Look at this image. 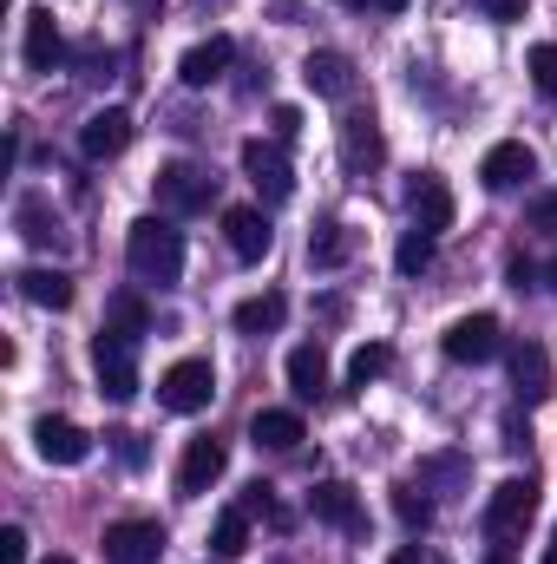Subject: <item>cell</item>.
<instances>
[{"mask_svg":"<svg viewBox=\"0 0 557 564\" xmlns=\"http://www.w3.org/2000/svg\"><path fill=\"white\" fill-rule=\"evenodd\" d=\"M13 224H20V237H26V243H40V250H53V243H59V224H53V210H46L40 197H20Z\"/></svg>","mask_w":557,"mask_h":564,"instance_id":"27","label":"cell"},{"mask_svg":"<svg viewBox=\"0 0 557 564\" xmlns=\"http://www.w3.org/2000/svg\"><path fill=\"white\" fill-rule=\"evenodd\" d=\"M532 512H538V486L532 479H505L485 499V539H499V552H505V539H518L532 525Z\"/></svg>","mask_w":557,"mask_h":564,"instance_id":"5","label":"cell"},{"mask_svg":"<svg viewBox=\"0 0 557 564\" xmlns=\"http://www.w3.org/2000/svg\"><path fill=\"white\" fill-rule=\"evenodd\" d=\"M92 368H99V394L106 401H132L139 394V335H125V328H99L92 335Z\"/></svg>","mask_w":557,"mask_h":564,"instance_id":"2","label":"cell"},{"mask_svg":"<svg viewBox=\"0 0 557 564\" xmlns=\"http://www.w3.org/2000/svg\"><path fill=\"white\" fill-rule=\"evenodd\" d=\"M157 558H164V525L157 519L106 525V564H157Z\"/></svg>","mask_w":557,"mask_h":564,"instance_id":"7","label":"cell"},{"mask_svg":"<svg viewBox=\"0 0 557 564\" xmlns=\"http://www.w3.org/2000/svg\"><path fill=\"white\" fill-rule=\"evenodd\" d=\"M545 282H551V295H557V263H551V270H545Z\"/></svg>","mask_w":557,"mask_h":564,"instance_id":"42","label":"cell"},{"mask_svg":"<svg viewBox=\"0 0 557 564\" xmlns=\"http://www.w3.org/2000/svg\"><path fill=\"white\" fill-rule=\"evenodd\" d=\"M125 263H132L139 282L171 289V282L184 276V237H177L164 217H139V224L125 230Z\"/></svg>","mask_w":557,"mask_h":564,"instance_id":"1","label":"cell"},{"mask_svg":"<svg viewBox=\"0 0 557 564\" xmlns=\"http://www.w3.org/2000/svg\"><path fill=\"white\" fill-rule=\"evenodd\" d=\"M270 126H276V139L288 144L295 132H302V112H295V106H276V112H270Z\"/></svg>","mask_w":557,"mask_h":564,"instance_id":"36","label":"cell"},{"mask_svg":"<svg viewBox=\"0 0 557 564\" xmlns=\"http://www.w3.org/2000/svg\"><path fill=\"white\" fill-rule=\"evenodd\" d=\"M387 564H446V558H439L433 545H401V552H394Z\"/></svg>","mask_w":557,"mask_h":564,"instance_id":"37","label":"cell"},{"mask_svg":"<svg viewBox=\"0 0 557 564\" xmlns=\"http://www.w3.org/2000/svg\"><path fill=\"white\" fill-rule=\"evenodd\" d=\"M485 20H525V0H479Z\"/></svg>","mask_w":557,"mask_h":564,"instance_id":"38","label":"cell"},{"mask_svg":"<svg viewBox=\"0 0 557 564\" xmlns=\"http://www.w3.org/2000/svg\"><path fill=\"white\" fill-rule=\"evenodd\" d=\"M354 243H361L354 224H321V230L308 237V263H315V270H341V263L354 257Z\"/></svg>","mask_w":557,"mask_h":564,"instance_id":"23","label":"cell"},{"mask_svg":"<svg viewBox=\"0 0 557 564\" xmlns=\"http://www.w3.org/2000/svg\"><path fill=\"white\" fill-rule=\"evenodd\" d=\"M532 144H518V139H505V144H492L485 158H479V184L485 191H518L525 177H532Z\"/></svg>","mask_w":557,"mask_h":564,"instance_id":"15","label":"cell"},{"mask_svg":"<svg viewBox=\"0 0 557 564\" xmlns=\"http://www.w3.org/2000/svg\"><path fill=\"white\" fill-rule=\"evenodd\" d=\"M525 224H532L538 237H557V191H538V197L525 204Z\"/></svg>","mask_w":557,"mask_h":564,"instance_id":"34","label":"cell"},{"mask_svg":"<svg viewBox=\"0 0 557 564\" xmlns=\"http://www.w3.org/2000/svg\"><path fill=\"white\" fill-rule=\"evenodd\" d=\"M33 446H40V459L46 466H86V453H92V440H86V426H73V421H46L33 426Z\"/></svg>","mask_w":557,"mask_h":564,"instance_id":"16","label":"cell"},{"mask_svg":"<svg viewBox=\"0 0 557 564\" xmlns=\"http://www.w3.org/2000/svg\"><path fill=\"white\" fill-rule=\"evenodd\" d=\"M250 440H256V446H270V453H295V446L308 440V426H302L295 408H263V414L250 421Z\"/></svg>","mask_w":557,"mask_h":564,"instance_id":"21","label":"cell"},{"mask_svg":"<svg viewBox=\"0 0 557 564\" xmlns=\"http://www.w3.org/2000/svg\"><path fill=\"white\" fill-rule=\"evenodd\" d=\"M112 440H119V459H125V466H144V440L139 433H112Z\"/></svg>","mask_w":557,"mask_h":564,"instance_id":"39","label":"cell"},{"mask_svg":"<svg viewBox=\"0 0 557 564\" xmlns=\"http://www.w3.org/2000/svg\"><path fill=\"white\" fill-rule=\"evenodd\" d=\"M151 184H157V210H171V217H190V210H204L217 197V177L197 171V164H164Z\"/></svg>","mask_w":557,"mask_h":564,"instance_id":"6","label":"cell"},{"mask_svg":"<svg viewBox=\"0 0 557 564\" xmlns=\"http://www.w3.org/2000/svg\"><path fill=\"white\" fill-rule=\"evenodd\" d=\"M106 315H112V328H125V335H144V328H151V315H144V302L132 295V289H125V295H112V308H106Z\"/></svg>","mask_w":557,"mask_h":564,"instance_id":"32","label":"cell"},{"mask_svg":"<svg viewBox=\"0 0 557 564\" xmlns=\"http://www.w3.org/2000/svg\"><path fill=\"white\" fill-rule=\"evenodd\" d=\"M381 158H387V144H381L374 112H348V119H341V164H348L354 177H368Z\"/></svg>","mask_w":557,"mask_h":564,"instance_id":"13","label":"cell"},{"mask_svg":"<svg viewBox=\"0 0 557 564\" xmlns=\"http://www.w3.org/2000/svg\"><path fill=\"white\" fill-rule=\"evenodd\" d=\"M230 59H237V46H230L223 33H210V40H197V46L177 59V79H184L190 93H204V86H217V79L230 73Z\"/></svg>","mask_w":557,"mask_h":564,"instance_id":"12","label":"cell"},{"mask_svg":"<svg viewBox=\"0 0 557 564\" xmlns=\"http://www.w3.org/2000/svg\"><path fill=\"white\" fill-rule=\"evenodd\" d=\"M505 446H512V453H525V446H532V433H525L518 421H505Z\"/></svg>","mask_w":557,"mask_h":564,"instance_id":"40","label":"cell"},{"mask_svg":"<svg viewBox=\"0 0 557 564\" xmlns=\"http://www.w3.org/2000/svg\"><path fill=\"white\" fill-rule=\"evenodd\" d=\"M433 243H439V237H433V230H407V237H401V250H394V270H401V276H419V270H426V263H433Z\"/></svg>","mask_w":557,"mask_h":564,"instance_id":"29","label":"cell"},{"mask_svg":"<svg viewBox=\"0 0 557 564\" xmlns=\"http://www.w3.org/2000/svg\"><path fill=\"white\" fill-rule=\"evenodd\" d=\"M223 466H230L223 440H190V446H184V459H177V492H184V499L210 492V486L223 479Z\"/></svg>","mask_w":557,"mask_h":564,"instance_id":"9","label":"cell"},{"mask_svg":"<svg viewBox=\"0 0 557 564\" xmlns=\"http://www.w3.org/2000/svg\"><path fill=\"white\" fill-rule=\"evenodd\" d=\"M282 315H288V302H282V295H250V302H237V315H230V322H237L243 335H276Z\"/></svg>","mask_w":557,"mask_h":564,"instance_id":"25","label":"cell"},{"mask_svg":"<svg viewBox=\"0 0 557 564\" xmlns=\"http://www.w3.org/2000/svg\"><path fill=\"white\" fill-rule=\"evenodd\" d=\"M394 512H401V525H414V532L433 525V499H419V486H401V492H394Z\"/></svg>","mask_w":557,"mask_h":564,"instance_id":"33","label":"cell"},{"mask_svg":"<svg viewBox=\"0 0 557 564\" xmlns=\"http://www.w3.org/2000/svg\"><path fill=\"white\" fill-rule=\"evenodd\" d=\"M387 361H394V348H387V341H361V348L348 355V381H354V388H368V381H381V375H387Z\"/></svg>","mask_w":557,"mask_h":564,"instance_id":"28","label":"cell"},{"mask_svg":"<svg viewBox=\"0 0 557 564\" xmlns=\"http://www.w3.org/2000/svg\"><path fill=\"white\" fill-rule=\"evenodd\" d=\"M532 86L545 93L557 106V40H545V46H532Z\"/></svg>","mask_w":557,"mask_h":564,"instance_id":"31","label":"cell"},{"mask_svg":"<svg viewBox=\"0 0 557 564\" xmlns=\"http://www.w3.org/2000/svg\"><path fill=\"white\" fill-rule=\"evenodd\" d=\"M125 144H132V112H125V106H106V112H92V119L79 126V151H86L92 164L119 158Z\"/></svg>","mask_w":557,"mask_h":564,"instance_id":"10","label":"cell"},{"mask_svg":"<svg viewBox=\"0 0 557 564\" xmlns=\"http://www.w3.org/2000/svg\"><path fill=\"white\" fill-rule=\"evenodd\" d=\"M485 564H512V558H505V552H492V558H485Z\"/></svg>","mask_w":557,"mask_h":564,"instance_id":"43","label":"cell"},{"mask_svg":"<svg viewBox=\"0 0 557 564\" xmlns=\"http://www.w3.org/2000/svg\"><path fill=\"white\" fill-rule=\"evenodd\" d=\"M374 7H381V13H401V7H407V0H374Z\"/></svg>","mask_w":557,"mask_h":564,"instance_id":"41","label":"cell"},{"mask_svg":"<svg viewBox=\"0 0 557 564\" xmlns=\"http://www.w3.org/2000/svg\"><path fill=\"white\" fill-rule=\"evenodd\" d=\"M243 545H250V512H243V506L217 512V525H210V552H217V558H243Z\"/></svg>","mask_w":557,"mask_h":564,"instance_id":"26","label":"cell"},{"mask_svg":"<svg viewBox=\"0 0 557 564\" xmlns=\"http://www.w3.org/2000/svg\"><path fill=\"white\" fill-rule=\"evenodd\" d=\"M210 394H217L210 361H177V368H164V381H157V408H164V414H204Z\"/></svg>","mask_w":557,"mask_h":564,"instance_id":"4","label":"cell"},{"mask_svg":"<svg viewBox=\"0 0 557 564\" xmlns=\"http://www.w3.org/2000/svg\"><path fill=\"white\" fill-rule=\"evenodd\" d=\"M466 459L459 453H433V459H419V486H466Z\"/></svg>","mask_w":557,"mask_h":564,"instance_id":"30","label":"cell"},{"mask_svg":"<svg viewBox=\"0 0 557 564\" xmlns=\"http://www.w3.org/2000/svg\"><path fill=\"white\" fill-rule=\"evenodd\" d=\"M0 564H26V532H20V525L0 532Z\"/></svg>","mask_w":557,"mask_h":564,"instance_id":"35","label":"cell"},{"mask_svg":"<svg viewBox=\"0 0 557 564\" xmlns=\"http://www.w3.org/2000/svg\"><path fill=\"white\" fill-rule=\"evenodd\" d=\"M46 564H73V558H46Z\"/></svg>","mask_w":557,"mask_h":564,"instance_id":"45","label":"cell"},{"mask_svg":"<svg viewBox=\"0 0 557 564\" xmlns=\"http://www.w3.org/2000/svg\"><path fill=\"white\" fill-rule=\"evenodd\" d=\"M512 388H518V401H525V408L551 401V355H545L538 341L512 348Z\"/></svg>","mask_w":557,"mask_h":564,"instance_id":"19","label":"cell"},{"mask_svg":"<svg viewBox=\"0 0 557 564\" xmlns=\"http://www.w3.org/2000/svg\"><path fill=\"white\" fill-rule=\"evenodd\" d=\"M545 564H557V539H551V552H545Z\"/></svg>","mask_w":557,"mask_h":564,"instance_id":"44","label":"cell"},{"mask_svg":"<svg viewBox=\"0 0 557 564\" xmlns=\"http://www.w3.org/2000/svg\"><path fill=\"white\" fill-rule=\"evenodd\" d=\"M308 512H315L321 525H341V532H361V525H368L361 506H354V486H341V479H321V486L308 492Z\"/></svg>","mask_w":557,"mask_h":564,"instance_id":"20","label":"cell"},{"mask_svg":"<svg viewBox=\"0 0 557 564\" xmlns=\"http://www.w3.org/2000/svg\"><path fill=\"white\" fill-rule=\"evenodd\" d=\"M302 79H308L315 99H348L354 93V59L348 53H308L302 59Z\"/></svg>","mask_w":557,"mask_h":564,"instance_id":"18","label":"cell"},{"mask_svg":"<svg viewBox=\"0 0 557 564\" xmlns=\"http://www.w3.org/2000/svg\"><path fill=\"white\" fill-rule=\"evenodd\" d=\"M243 177L270 197V204H282L288 191H295V177H288V158H282V139H250L243 144Z\"/></svg>","mask_w":557,"mask_h":564,"instance_id":"8","label":"cell"},{"mask_svg":"<svg viewBox=\"0 0 557 564\" xmlns=\"http://www.w3.org/2000/svg\"><path fill=\"white\" fill-rule=\"evenodd\" d=\"M288 388H295V401H315V394L328 388V348H321V341H302V348L288 355Z\"/></svg>","mask_w":557,"mask_h":564,"instance_id":"22","label":"cell"},{"mask_svg":"<svg viewBox=\"0 0 557 564\" xmlns=\"http://www.w3.org/2000/svg\"><path fill=\"white\" fill-rule=\"evenodd\" d=\"M20 295L33 308H73V276L66 270H20Z\"/></svg>","mask_w":557,"mask_h":564,"instance_id":"24","label":"cell"},{"mask_svg":"<svg viewBox=\"0 0 557 564\" xmlns=\"http://www.w3.org/2000/svg\"><path fill=\"white\" fill-rule=\"evenodd\" d=\"M20 59L26 73H53L66 59V40H59V20L46 7H26V40H20Z\"/></svg>","mask_w":557,"mask_h":564,"instance_id":"11","label":"cell"},{"mask_svg":"<svg viewBox=\"0 0 557 564\" xmlns=\"http://www.w3.org/2000/svg\"><path fill=\"white\" fill-rule=\"evenodd\" d=\"M439 348H446V361H459V368H485L492 355H505V335H499L492 315H459V322L439 335Z\"/></svg>","mask_w":557,"mask_h":564,"instance_id":"3","label":"cell"},{"mask_svg":"<svg viewBox=\"0 0 557 564\" xmlns=\"http://www.w3.org/2000/svg\"><path fill=\"white\" fill-rule=\"evenodd\" d=\"M223 237H230V250H237L243 263H263V257H270V243H276L270 217H263V210H250V204L223 210Z\"/></svg>","mask_w":557,"mask_h":564,"instance_id":"17","label":"cell"},{"mask_svg":"<svg viewBox=\"0 0 557 564\" xmlns=\"http://www.w3.org/2000/svg\"><path fill=\"white\" fill-rule=\"evenodd\" d=\"M407 210H414L419 230H452V191H446V177L439 171H419L414 184H407Z\"/></svg>","mask_w":557,"mask_h":564,"instance_id":"14","label":"cell"}]
</instances>
